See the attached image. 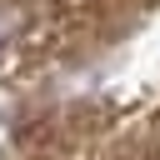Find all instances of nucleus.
I'll use <instances>...</instances> for the list:
<instances>
[{
	"label": "nucleus",
	"mask_w": 160,
	"mask_h": 160,
	"mask_svg": "<svg viewBox=\"0 0 160 160\" xmlns=\"http://www.w3.org/2000/svg\"><path fill=\"white\" fill-rule=\"evenodd\" d=\"M25 45H30V10L20 0H0V70L25 60Z\"/></svg>",
	"instance_id": "obj_1"
}]
</instances>
